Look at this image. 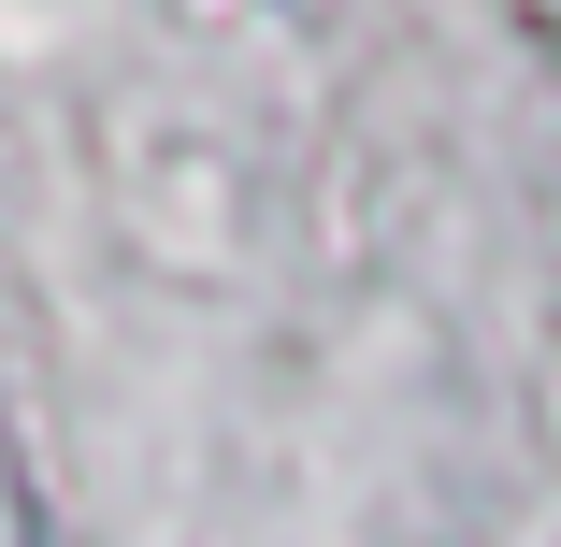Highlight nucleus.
Here are the masks:
<instances>
[]
</instances>
